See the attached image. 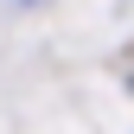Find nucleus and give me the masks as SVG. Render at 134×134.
Masks as SVG:
<instances>
[{
    "mask_svg": "<svg viewBox=\"0 0 134 134\" xmlns=\"http://www.w3.org/2000/svg\"><path fill=\"white\" fill-rule=\"evenodd\" d=\"M19 7H38V0H19Z\"/></svg>",
    "mask_w": 134,
    "mask_h": 134,
    "instance_id": "nucleus-1",
    "label": "nucleus"
}]
</instances>
